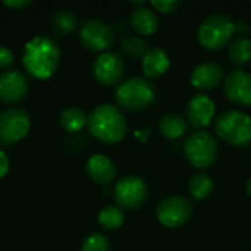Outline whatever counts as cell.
I'll list each match as a JSON object with an SVG mask.
<instances>
[{
	"label": "cell",
	"instance_id": "6da1fadb",
	"mask_svg": "<svg viewBox=\"0 0 251 251\" xmlns=\"http://www.w3.org/2000/svg\"><path fill=\"white\" fill-rule=\"evenodd\" d=\"M60 63V50L54 40L46 35L29 38L22 50V65L37 79H49Z\"/></svg>",
	"mask_w": 251,
	"mask_h": 251
},
{
	"label": "cell",
	"instance_id": "7a4b0ae2",
	"mask_svg": "<svg viewBox=\"0 0 251 251\" xmlns=\"http://www.w3.org/2000/svg\"><path fill=\"white\" fill-rule=\"evenodd\" d=\"M87 126L90 134L104 144L121 143L128 129L122 112L113 104H100L94 107L88 115Z\"/></svg>",
	"mask_w": 251,
	"mask_h": 251
},
{
	"label": "cell",
	"instance_id": "3957f363",
	"mask_svg": "<svg viewBox=\"0 0 251 251\" xmlns=\"http://www.w3.org/2000/svg\"><path fill=\"white\" fill-rule=\"evenodd\" d=\"M237 31V24L226 15L213 13L204 18L197 29L199 44L209 51L222 50Z\"/></svg>",
	"mask_w": 251,
	"mask_h": 251
},
{
	"label": "cell",
	"instance_id": "277c9868",
	"mask_svg": "<svg viewBox=\"0 0 251 251\" xmlns=\"http://www.w3.org/2000/svg\"><path fill=\"white\" fill-rule=\"evenodd\" d=\"M115 97L122 109L140 112L153 104L156 99V90L147 78L134 76L118 85Z\"/></svg>",
	"mask_w": 251,
	"mask_h": 251
},
{
	"label": "cell",
	"instance_id": "5b68a950",
	"mask_svg": "<svg viewBox=\"0 0 251 251\" xmlns=\"http://www.w3.org/2000/svg\"><path fill=\"white\" fill-rule=\"evenodd\" d=\"M218 137L235 147L247 146L251 141V116L240 110L224 112L215 125Z\"/></svg>",
	"mask_w": 251,
	"mask_h": 251
},
{
	"label": "cell",
	"instance_id": "8992f818",
	"mask_svg": "<svg viewBox=\"0 0 251 251\" xmlns=\"http://www.w3.org/2000/svg\"><path fill=\"white\" fill-rule=\"evenodd\" d=\"M218 143L215 137L206 131L193 132L184 143V154L188 163L197 169L210 168L218 159Z\"/></svg>",
	"mask_w": 251,
	"mask_h": 251
},
{
	"label": "cell",
	"instance_id": "52a82bcc",
	"mask_svg": "<svg viewBox=\"0 0 251 251\" xmlns=\"http://www.w3.org/2000/svg\"><path fill=\"white\" fill-rule=\"evenodd\" d=\"M193 216V204L182 196L165 197L156 207V218L165 228L175 229L185 225Z\"/></svg>",
	"mask_w": 251,
	"mask_h": 251
},
{
	"label": "cell",
	"instance_id": "ba28073f",
	"mask_svg": "<svg viewBox=\"0 0 251 251\" xmlns=\"http://www.w3.org/2000/svg\"><path fill=\"white\" fill-rule=\"evenodd\" d=\"M113 196L118 207L122 210H135L146 203L149 188L140 176L126 175L116 182Z\"/></svg>",
	"mask_w": 251,
	"mask_h": 251
},
{
	"label": "cell",
	"instance_id": "9c48e42d",
	"mask_svg": "<svg viewBox=\"0 0 251 251\" xmlns=\"http://www.w3.org/2000/svg\"><path fill=\"white\" fill-rule=\"evenodd\" d=\"M31 128V119L26 110L10 107L0 113V143L15 144L25 138Z\"/></svg>",
	"mask_w": 251,
	"mask_h": 251
},
{
	"label": "cell",
	"instance_id": "30bf717a",
	"mask_svg": "<svg viewBox=\"0 0 251 251\" xmlns=\"http://www.w3.org/2000/svg\"><path fill=\"white\" fill-rule=\"evenodd\" d=\"M115 32L100 19H87L79 29V40L90 51H106L113 44Z\"/></svg>",
	"mask_w": 251,
	"mask_h": 251
},
{
	"label": "cell",
	"instance_id": "8fae6325",
	"mask_svg": "<svg viewBox=\"0 0 251 251\" xmlns=\"http://www.w3.org/2000/svg\"><path fill=\"white\" fill-rule=\"evenodd\" d=\"M125 72L124 59L110 51L101 53L93 65V76L103 87H113L121 82Z\"/></svg>",
	"mask_w": 251,
	"mask_h": 251
},
{
	"label": "cell",
	"instance_id": "7c38bea8",
	"mask_svg": "<svg viewBox=\"0 0 251 251\" xmlns=\"http://www.w3.org/2000/svg\"><path fill=\"white\" fill-rule=\"evenodd\" d=\"M226 99L238 106L251 107V74L246 71H231L224 82Z\"/></svg>",
	"mask_w": 251,
	"mask_h": 251
},
{
	"label": "cell",
	"instance_id": "4fadbf2b",
	"mask_svg": "<svg viewBox=\"0 0 251 251\" xmlns=\"http://www.w3.org/2000/svg\"><path fill=\"white\" fill-rule=\"evenodd\" d=\"M216 115L215 101L206 94H196L190 99L187 104V118L188 124L197 129L207 128Z\"/></svg>",
	"mask_w": 251,
	"mask_h": 251
},
{
	"label": "cell",
	"instance_id": "5bb4252c",
	"mask_svg": "<svg viewBox=\"0 0 251 251\" xmlns=\"http://www.w3.org/2000/svg\"><path fill=\"white\" fill-rule=\"evenodd\" d=\"M222 79L224 69L216 62H203L197 65L190 75V84L199 91H210L216 88Z\"/></svg>",
	"mask_w": 251,
	"mask_h": 251
},
{
	"label": "cell",
	"instance_id": "9a60e30c",
	"mask_svg": "<svg viewBox=\"0 0 251 251\" xmlns=\"http://www.w3.org/2000/svg\"><path fill=\"white\" fill-rule=\"evenodd\" d=\"M28 81L19 71H4L0 74V101L16 103L25 97Z\"/></svg>",
	"mask_w": 251,
	"mask_h": 251
},
{
	"label": "cell",
	"instance_id": "2e32d148",
	"mask_svg": "<svg viewBox=\"0 0 251 251\" xmlns=\"http://www.w3.org/2000/svg\"><path fill=\"white\" fill-rule=\"evenodd\" d=\"M171 66V57L162 47H153L141 59L143 74L147 79H154L166 74Z\"/></svg>",
	"mask_w": 251,
	"mask_h": 251
},
{
	"label": "cell",
	"instance_id": "e0dca14e",
	"mask_svg": "<svg viewBox=\"0 0 251 251\" xmlns=\"http://www.w3.org/2000/svg\"><path fill=\"white\" fill-rule=\"evenodd\" d=\"M87 174L88 176L97 182V184H110L115 178H116V166L115 163L103 154H94L87 160Z\"/></svg>",
	"mask_w": 251,
	"mask_h": 251
},
{
	"label": "cell",
	"instance_id": "ac0fdd59",
	"mask_svg": "<svg viewBox=\"0 0 251 251\" xmlns=\"http://www.w3.org/2000/svg\"><path fill=\"white\" fill-rule=\"evenodd\" d=\"M129 24L140 35H153L159 28V19L156 13L146 6L134 9L129 16Z\"/></svg>",
	"mask_w": 251,
	"mask_h": 251
},
{
	"label": "cell",
	"instance_id": "d6986e66",
	"mask_svg": "<svg viewBox=\"0 0 251 251\" xmlns=\"http://www.w3.org/2000/svg\"><path fill=\"white\" fill-rule=\"evenodd\" d=\"M157 128L160 131V134L168 138V140H178L182 135H185L188 132L190 124L176 113H168L163 115L157 124Z\"/></svg>",
	"mask_w": 251,
	"mask_h": 251
},
{
	"label": "cell",
	"instance_id": "ffe728a7",
	"mask_svg": "<svg viewBox=\"0 0 251 251\" xmlns=\"http://www.w3.org/2000/svg\"><path fill=\"white\" fill-rule=\"evenodd\" d=\"M215 188L213 179L207 174H196L188 181V193L194 201L206 200Z\"/></svg>",
	"mask_w": 251,
	"mask_h": 251
},
{
	"label": "cell",
	"instance_id": "44dd1931",
	"mask_svg": "<svg viewBox=\"0 0 251 251\" xmlns=\"http://www.w3.org/2000/svg\"><path fill=\"white\" fill-rule=\"evenodd\" d=\"M88 116L78 107H66L59 118L60 126L68 132H79L87 125Z\"/></svg>",
	"mask_w": 251,
	"mask_h": 251
},
{
	"label": "cell",
	"instance_id": "7402d4cb",
	"mask_svg": "<svg viewBox=\"0 0 251 251\" xmlns=\"http://www.w3.org/2000/svg\"><path fill=\"white\" fill-rule=\"evenodd\" d=\"M78 25V19L69 9H62L53 13L51 16V29L57 35H66L72 32Z\"/></svg>",
	"mask_w": 251,
	"mask_h": 251
},
{
	"label": "cell",
	"instance_id": "603a6c76",
	"mask_svg": "<svg viewBox=\"0 0 251 251\" xmlns=\"http://www.w3.org/2000/svg\"><path fill=\"white\" fill-rule=\"evenodd\" d=\"M231 62L237 66H244L251 62V40L246 37L235 38L228 50Z\"/></svg>",
	"mask_w": 251,
	"mask_h": 251
},
{
	"label": "cell",
	"instance_id": "cb8c5ba5",
	"mask_svg": "<svg viewBox=\"0 0 251 251\" xmlns=\"http://www.w3.org/2000/svg\"><path fill=\"white\" fill-rule=\"evenodd\" d=\"M97 221L101 225V228H104L107 231H113L124 225L125 215H124L122 209L118 206H106L100 210Z\"/></svg>",
	"mask_w": 251,
	"mask_h": 251
},
{
	"label": "cell",
	"instance_id": "d4e9b609",
	"mask_svg": "<svg viewBox=\"0 0 251 251\" xmlns=\"http://www.w3.org/2000/svg\"><path fill=\"white\" fill-rule=\"evenodd\" d=\"M81 251H110V241L103 234H91L82 243Z\"/></svg>",
	"mask_w": 251,
	"mask_h": 251
},
{
	"label": "cell",
	"instance_id": "484cf974",
	"mask_svg": "<svg viewBox=\"0 0 251 251\" xmlns=\"http://www.w3.org/2000/svg\"><path fill=\"white\" fill-rule=\"evenodd\" d=\"M124 51L131 56V57H141L147 53V49H146V43L138 38V37H126L124 40Z\"/></svg>",
	"mask_w": 251,
	"mask_h": 251
},
{
	"label": "cell",
	"instance_id": "4316f807",
	"mask_svg": "<svg viewBox=\"0 0 251 251\" xmlns=\"http://www.w3.org/2000/svg\"><path fill=\"white\" fill-rule=\"evenodd\" d=\"M151 6L162 13H175L182 6V1H179V0H153Z\"/></svg>",
	"mask_w": 251,
	"mask_h": 251
},
{
	"label": "cell",
	"instance_id": "83f0119b",
	"mask_svg": "<svg viewBox=\"0 0 251 251\" xmlns=\"http://www.w3.org/2000/svg\"><path fill=\"white\" fill-rule=\"evenodd\" d=\"M13 63V53L4 47L0 46V69H7Z\"/></svg>",
	"mask_w": 251,
	"mask_h": 251
},
{
	"label": "cell",
	"instance_id": "f1b7e54d",
	"mask_svg": "<svg viewBox=\"0 0 251 251\" xmlns=\"http://www.w3.org/2000/svg\"><path fill=\"white\" fill-rule=\"evenodd\" d=\"M9 172V157L7 154L0 149V179H3Z\"/></svg>",
	"mask_w": 251,
	"mask_h": 251
},
{
	"label": "cell",
	"instance_id": "f546056e",
	"mask_svg": "<svg viewBox=\"0 0 251 251\" xmlns=\"http://www.w3.org/2000/svg\"><path fill=\"white\" fill-rule=\"evenodd\" d=\"M3 4L6 7H10V9L18 10V9H24L26 6H29L31 4V0H4Z\"/></svg>",
	"mask_w": 251,
	"mask_h": 251
},
{
	"label": "cell",
	"instance_id": "4dcf8cb0",
	"mask_svg": "<svg viewBox=\"0 0 251 251\" xmlns=\"http://www.w3.org/2000/svg\"><path fill=\"white\" fill-rule=\"evenodd\" d=\"M246 190H247V194L251 197V178L247 181V185H246Z\"/></svg>",
	"mask_w": 251,
	"mask_h": 251
}]
</instances>
